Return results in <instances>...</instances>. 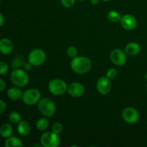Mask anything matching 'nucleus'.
<instances>
[{
    "label": "nucleus",
    "instance_id": "obj_1",
    "mask_svg": "<svg viewBox=\"0 0 147 147\" xmlns=\"http://www.w3.org/2000/svg\"><path fill=\"white\" fill-rule=\"evenodd\" d=\"M70 67L73 72L78 75H84L88 73L92 68V61L85 56H77L72 59Z\"/></svg>",
    "mask_w": 147,
    "mask_h": 147
},
{
    "label": "nucleus",
    "instance_id": "obj_2",
    "mask_svg": "<svg viewBox=\"0 0 147 147\" xmlns=\"http://www.w3.org/2000/svg\"><path fill=\"white\" fill-rule=\"evenodd\" d=\"M37 107L41 114L47 118L54 116L57 111L55 103L49 98L40 99V101L37 103Z\"/></svg>",
    "mask_w": 147,
    "mask_h": 147
},
{
    "label": "nucleus",
    "instance_id": "obj_3",
    "mask_svg": "<svg viewBox=\"0 0 147 147\" xmlns=\"http://www.w3.org/2000/svg\"><path fill=\"white\" fill-rule=\"evenodd\" d=\"M10 80L14 86L17 87H24L29 83V76L24 70L22 68L14 69L10 75Z\"/></svg>",
    "mask_w": 147,
    "mask_h": 147
},
{
    "label": "nucleus",
    "instance_id": "obj_4",
    "mask_svg": "<svg viewBox=\"0 0 147 147\" xmlns=\"http://www.w3.org/2000/svg\"><path fill=\"white\" fill-rule=\"evenodd\" d=\"M67 90V85L63 80L55 78L50 80L48 84V90L54 96H61Z\"/></svg>",
    "mask_w": 147,
    "mask_h": 147
},
{
    "label": "nucleus",
    "instance_id": "obj_5",
    "mask_svg": "<svg viewBox=\"0 0 147 147\" xmlns=\"http://www.w3.org/2000/svg\"><path fill=\"white\" fill-rule=\"evenodd\" d=\"M40 143L44 147H58L60 144V139L58 134L53 131H45L40 137Z\"/></svg>",
    "mask_w": 147,
    "mask_h": 147
},
{
    "label": "nucleus",
    "instance_id": "obj_6",
    "mask_svg": "<svg viewBox=\"0 0 147 147\" xmlns=\"http://www.w3.org/2000/svg\"><path fill=\"white\" fill-rule=\"evenodd\" d=\"M22 101L27 106H33L40 101L41 99V93L37 88H30L23 93Z\"/></svg>",
    "mask_w": 147,
    "mask_h": 147
},
{
    "label": "nucleus",
    "instance_id": "obj_7",
    "mask_svg": "<svg viewBox=\"0 0 147 147\" xmlns=\"http://www.w3.org/2000/svg\"><path fill=\"white\" fill-rule=\"evenodd\" d=\"M47 59V55L44 50L42 49L36 48L31 50L28 55V62L33 66L37 67L44 64Z\"/></svg>",
    "mask_w": 147,
    "mask_h": 147
},
{
    "label": "nucleus",
    "instance_id": "obj_8",
    "mask_svg": "<svg viewBox=\"0 0 147 147\" xmlns=\"http://www.w3.org/2000/svg\"><path fill=\"white\" fill-rule=\"evenodd\" d=\"M110 59L115 65L123 66L127 61V55L124 50L116 48L111 52Z\"/></svg>",
    "mask_w": 147,
    "mask_h": 147
},
{
    "label": "nucleus",
    "instance_id": "obj_9",
    "mask_svg": "<svg viewBox=\"0 0 147 147\" xmlns=\"http://www.w3.org/2000/svg\"><path fill=\"white\" fill-rule=\"evenodd\" d=\"M139 113L133 107H127L122 111V118L123 121L129 124H134L139 120Z\"/></svg>",
    "mask_w": 147,
    "mask_h": 147
},
{
    "label": "nucleus",
    "instance_id": "obj_10",
    "mask_svg": "<svg viewBox=\"0 0 147 147\" xmlns=\"http://www.w3.org/2000/svg\"><path fill=\"white\" fill-rule=\"evenodd\" d=\"M96 89L100 94L107 95L111 90V82L106 76L99 78L96 83Z\"/></svg>",
    "mask_w": 147,
    "mask_h": 147
},
{
    "label": "nucleus",
    "instance_id": "obj_11",
    "mask_svg": "<svg viewBox=\"0 0 147 147\" xmlns=\"http://www.w3.org/2000/svg\"><path fill=\"white\" fill-rule=\"evenodd\" d=\"M67 92L71 97L80 98L85 93V87L79 82H72L67 86Z\"/></svg>",
    "mask_w": 147,
    "mask_h": 147
},
{
    "label": "nucleus",
    "instance_id": "obj_12",
    "mask_svg": "<svg viewBox=\"0 0 147 147\" xmlns=\"http://www.w3.org/2000/svg\"><path fill=\"white\" fill-rule=\"evenodd\" d=\"M120 23L122 27L124 30H128V31L134 30L137 26V20H136V17L132 14H126L121 16Z\"/></svg>",
    "mask_w": 147,
    "mask_h": 147
},
{
    "label": "nucleus",
    "instance_id": "obj_13",
    "mask_svg": "<svg viewBox=\"0 0 147 147\" xmlns=\"http://www.w3.org/2000/svg\"><path fill=\"white\" fill-rule=\"evenodd\" d=\"M14 48L13 42L8 38L0 40V53L3 55H9L12 52Z\"/></svg>",
    "mask_w": 147,
    "mask_h": 147
},
{
    "label": "nucleus",
    "instance_id": "obj_14",
    "mask_svg": "<svg viewBox=\"0 0 147 147\" xmlns=\"http://www.w3.org/2000/svg\"><path fill=\"white\" fill-rule=\"evenodd\" d=\"M124 51L128 56H135L141 51V46L135 42H129L125 46Z\"/></svg>",
    "mask_w": 147,
    "mask_h": 147
},
{
    "label": "nucleus",
    "instance_id": "obj_15",
    "mask_svg": "<svg viewBox=\"0 0 147 147\" xmlns=\"http://www.w3.org/2000/svg\"><path fill=\"white\" fill-rule=\"evenodd\" d=\"M17 132L22 136H27L31 132V126L27 121H21L17 123Z\"/></svg>",
    "mask_w": 147,
    "mask_h": 147
},
{
    "label": "nucleus",
    "instance_id": "obj_16",
    "mask_svg": "<svg viewBox=\"0 0 147 147\" xmlns=\"http://www.w3.org/2000/svg\"><path fill=\"white\" fill-rule=\"evenodd\" d=\"M22 91L18 87L10 88L7 90V96L9 99L12 100H18L22 97Z\"/></svg>",
    "mask_w": 147,
    "mask_h": 147
},
{
    "label": "nucleus",
    "instance_id": "obj_17",
    "mask_svg": "<svg viewBox=\"0 0 147 147\" xmlns=\"http://www.w3.org/2000/svg\"><path fill=\"white\" fill-rule=\"evenodd\" d=\"M13 129L11 124L4 123L0 126V135L4 139H7L12 135Z\"/></svg>",
    "mask_w": 147,
    "mask_h": 147
},
{
    "label": "nucleus",
    "instance_id": "obj_18",
    "mask_svg": "<svg viewBox=\"0 0 147 147\" xmlns=\"http://www.w3.org/2000/svg\"><path fill=\"white\" fill-rule=\"evenodd\" d=\"M4 146L6 147H21L23 146V143L19 138L11 136L6 139Z\"/></svg>",
    "mask_w": 147,
    "mask_h": 147
},
{
    "label": "nucleus",
    "instance_id": "obj_19",
    "mask_svg": "<svg viewBox=\"0 0 147 147\" xmlns=\"http://www.w3.org/2000/svg\"><path fill=\"white\" fill-rule=\"evenodd\" d=\"M50 126V121H49L47 117H42L39 119L36 122V127L40 131H45L48 129Z\"/></svg>",
    "mask_w": 147,
    "mask_h": 147
},
{
    "label": "nucleus",
    "instance_id": "obj_20",
    "mask_svg": "<svg viewBox=\"0 0 147 147\" xmlns=\"http://www.w3.org/2000/svg\"><path fill=\"white\" fill-rule=\"evenodd\" d=\"M107 19L109 21L113 23L120 22L121 19V15L120 13L115 10H111L107 14Z\"/></svg>",
    "mask_w": 147,
    "mask_h": 147
},
{
    "label": "nucleus",
    "instance_id": "obj_21",
    "mask_svg": "<svg viewBox=\"0 0 147 147\" xmlns=\"http://www.w3.org/2000/svg\"><path fill=\"white\" fill-rule=\"evenodd\" d=\"M24 63H25L24 62V59L21 56H17V57H14L11 61V67L13 70L17 68H21L22 67L24 66Z\"/></svg>",
    "mask_w": 147,
    "mask_h": 147
},
{
    "label": "nucleus",
    "instance_id": "obj_22",
    "mask_svg": "<svg viewBox=\"0 0 147 147\" xmlns=\"http://www.w3.org/2000/svg\"><path fill=\"white\" fill-rule=\"evenodd\" d=\"M9 119L12 123H18L21 121V115L17 111H11L9 115Z\"/></svg>",
    "mask_w": 147,
    "mask_h": 147
},
{
    "label": "nucleus",
    "instance_id": "obj_23",
    "mask_svg": "<svg viewBox=\"0 0 147 147\" xmlns=\"http://www.w3.org/2000/svg\"><path fill=\"white\" fill-rule=\"evenodd\" d=\"M67 55L71 59L75 58L78 55V49L76 47H74V46H69L67 48Z\"/></svg>",
    "mask_w": 147,
    "mask_h": 147
},
{
    "label": "nucleus",
    "instance_id": "obj_24",
    "mask_svg": "<svg viewBox=\"0 0 147 147\" xmlns=\"http://www.w3.org/2000/svg\"><path fill=\"white\" fill-rule=\"evenodd\" d=\"M63 131V126L60 122H55L52 126V131L57 134H60Z\"/></svg>",
    "mask_w": 147,
    "mask_h": 147
},
{
    "label": "nucleus",
    "instance_id": "obj_25",
    "mask_svg": "<svg viewBox=\"0 0 147 147\" xmlns=\"http://www.w3.org/2000/svg\"><path fill=\"white\" fill-rule=\"evenodd\" d=\"M117 70H116V68H114V67H111V68H109V70L106 71V76L108 78L110 79V80H113V79L116 78V77L117 76Z\"/></svg>",
    "mask_w": 147,
    "mask_h": 147
},
{
    "label": "nucleus",
    "instance_id": "obj_26",
    "mask_svg": "<svg viewBox=\"0 0 147 147\" xmlns=\"http://www.w3.org/2000/svg\"><path fill=\"white\" fill-rule=\"evenodd\" d=\"M9 71V66L5 62L0 61V75L7 74V72Z\"/></svg>",
    "mask_w": 147,
    "mask_h": 147
},
{
    "label": "nucleus",
    "instance_id": "obj_27",
    "mask_svg": "<svg viewBox=\"0 0 147 147\" xmlns=\"http://www.w3.org/2000/svg\"><path fill=\"white\" fill-rule=\"evenodd\" d=\"M60 1L63 7L66 8H71L76 3V0H60Z\"/></svg>",
    "mask_w": 147,
    "mask_h": 147
},
{
    "label": "nucleus",
    "instance_id": "obj_28",
    "mask_svg": "<svg viewBox=\"0 0 147 147\" xmlns=\"http://www.w3.org/2000/svg\"><path fill=\"white\" fill-rule=\"evenodd\" d=\"M6 108H7V105H6L5 102L0 99V114L4 113V111L6 110Z\"/></svg>",
    "mask_w": 147,
    "mask_h": 147
},
{
    "label": "nucleus",
    "instance_id": "obj_29",
    "mask_svg": "<svg viewBox=\"0 0 147 147\" xmlns=\"http://www.w3.org/2000/svg\"><path fill=\"white\" fill-rule=\"evenodd\" d=\"M32 65L30 62H28V63H24V66H23V68H24V70H25V71H30V70H31L32 69Z\"/></svg>",
    "mask_w": 147,
    "mask_h": 147
},
{
    "label": "nucleus",
    "instance_id": "obj_30",
    "mask_svg": "<svg viewBox=\"0 0 147 147\" xmlns=\"http://www.w3.org/2000/svg\"><path fill=\"white\" fill-rule=\"evenodd\" d=\"M6 88V83L3 80L0 79V92H2Z\"/></svg>",
    "mask_w": 147,
    "mask_h": 147
},
{
    "label": "nucleus",
    "instance_id": "obj_31",
    "mask_svg": "<svg viewBox=\"0 0 147 147\" xmlns=\"http://www.w3.org/2000/svg\"><path fill=\"white\" fill-rule=\"evenodd\" d=\"M4 24V17L1 12H0V27H2Z\"/></svg>",
    "mask_w": 147,
    "mask_h": 147
},
{
    "label": "nucleus",
    "instance_id": "obj_32",
    "mask_svg": "<svg viewBox=\"0 0 147 147\" xmlns=\"http://www.w3.org/2000/svg\"><path fill=\"white\" fill-rule=\"evenodd\" d=\"M99 1L100 0H90V3L92 4H93V5H96V4H98L99 3Z\"/></svg>",
    "mask_w": 147,
    "mask_h": 147
},
{
    "label": "nucleus",
    "instance_id": "obj_33",
    "mask_svg": "<svg viewBox=\"0 0 147 147\" xmlns=\"http://www.w3.org/2000/svg\"><path fill=\"white\" fill-rule=\"evenodd\" d=\"M144 78H145V79H146V80H147V73L144 76Z\"/></svg>",
    "mask_w": 147,
    "mask_h": 147
},
{
    "label": "nucleus",
    "instance_id": "obj_34",
    "mask_svg": "<svg viewBox=\"0 0 147 147\" xmlns=\"http://www.w3.org/2000/svg\"><path fill=\"white\" fill-rule=\"evenodd\" d=\"M100 1H109L110 0H100Z\"/></svg>",
    "mask_w": 147,
    "mask_h": 147
},
{
    "label": "nucleus",
    "instance_id": "obj_35",
    "mask_svg": "<svg viewBox=\"0 0 147 147\" xmlns=\"http://www.w3.org/2000/svg\"><path fill=\"white\" fill-rule=\"evenodd\" d=\"M79 1H86V0H79Z\"/></svg>",
    "mask_w": 147,
    "mask_h": 147
},
{
    "label": "nucleus",
    "instance_id": "obj_36",
    "mask_svg": "<svg viewBox=\"0 0 147 147\" xmlns=\"http://www.w3.org/2000/svg\"><path fill=\"white\" fill-rule=\"evenodd\" d=\"M0 6H1V0H0Z\"/></svg>",
    "mask_w": 147,
    "mask_h": 147
},
{
    "label": "nucleus",
    "instance_id": "obj_37",
    "mask_svg": "<svg viewBox=\"0 0 147 147\" xmlns=\"http://www.w3.org/2000/svg\"><path fill=\"white\" fill-rule=\"evenodd\" d=\"M146 92H147V85H146Z\"/></svg>",
    "mask_w": 147,
    "mask_h": 147
}]
</instances>
